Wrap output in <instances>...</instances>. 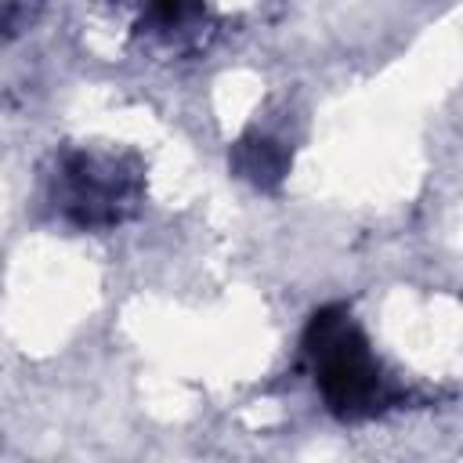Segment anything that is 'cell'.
Listing matches in <instances>:
<instances>
[{
    "label": "cell",
    "instance_id": "1",
    "mask_svg": "<svg viewBox=\"0 0 463 463\" xmlns=\"http://www.w3.org/2000/svg\"><path fill=\"white\" fill-rule=\"evenodd\" d=\"M304 358L326 409L344 423L383 416L402 402V387L383 373L365 329L354 322L347 304H326L307 318Z\"/></svg>",
    "mask_w": 463,
    "mask_h": 463
},
{
    "label": "cell",
    "instance_id": "2",
    "mask_svg": "<svg viewBox=\"0 0 463 463\" xmlns=\"http://www.w3.org/2000/svg\"><path fill=\"white\" fill-rule=\"evenodd\" d=\"M54 217L76 232H109L137 217L145 203V166L134 152L69 145L54 152L47 174Z\"/></svg>",
    "mask_w": 463,
    "mask_h": 463
},
{
    "label": "cell",
    "instance_id": "3",
    "mask_svg": "<svg viewBox=\"0 0 463 463\" xmlns=\"http://www.w3.org/2000/svg\"><path fill=\"white\" fill-rule=\"evenodd\" d=\"M217 18L206 4H148L134 22V40L163 58H188L210 47Z\"/></svg>",
    "mask_w": 463,
    "mask_h": 463
},
{
    "label": "cell",
    "instance_id": "4",
    "mask_svg": "<svg viewBox=\"0 0 463 463\" xmlns=\"http://www.w3.org/2000/svg\"><path fill=\"white\" fill-rule=\"evenodd\" d=\"M228 166L235 177H242L246 184L260 188V192H275L289 166H293V148L271 134V130H260V127H250L228 152Z\"/></svg>",
    "mask_w": 463,
    "mask_h": 463
},
{
    "label": "cell",
    "instance_id": "5",
    "mask_svg": "<svg viewBox=\"0 0 463 463\" xmlns=\"http://www.w3.org/2000/svg\"><path fill=\"white\" fill-rule=\"evenodd\" d=\"M29 22H33V11L25 4H4L0 7V29H4L7 40L18 36L22 29H29Z\"/></svg>",
    "mask_w": 463,
    "mask_h": 463
}]
</instances>
